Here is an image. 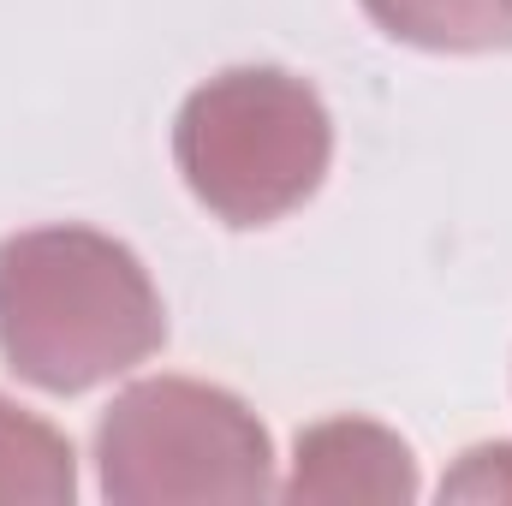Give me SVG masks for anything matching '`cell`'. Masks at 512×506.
Masks as SVG:
<instances>
[{
    "instance_id": "cell-1",
    "label": "cell",
    "mask_w": 512,
    "mask_h": 506,
    "mask_svg": "<svg viewBox=\"0 0 512 506\" xmlns=\"http://www.w3.org/2000/svg\"><path fill=\"white\" fill-rule=\"evenodd\" d=\"M167 346V304L143 256L96 227L0 239V358L42 393H90Z\"/></svg>"
},
{
    "instance_id": "cell-2",
    "label": "cell",
    "mask_w": 512,
    "mask_h": 506,
    "mask_svg": "<svg viewBox=\"0 0 512 506\" xmlns=\"http://www.w3.org/2000/svg\"><path fill=\"white\" fill-rule=\"evenodd\" d=\"M185 191L227 227H274L304 209L334 161V120L310 78L286 66H227L173 120Z\"/></svg>"
},
{
    "instance_id": "cell-3",
    "label": "cell",
    "mask_w": 512,
    "mask_h": 506,
    "mask_svg": "<svg viewBox=\"0 0 512 506\" xmlns=\"http://www.w3.org/2000/svg\"><path fill=\"white\" fill-rule=\"evenodd\" d=\"M102 495L114 506H203V501H268L274 441L251 405L215 381L149 376L96 423Z\"/></svg>"
},
{
    "instance_id": "cell-4",
    "label": "cell",
    "mask_w": 512,
    "mask_h": 506,
    "mask_svg": "<svg viewBox=\"0 0 512 506\" xmlns=\"http://www.w3.org/2000/svg\"><path fill=\"white\" fill-rule=\"evenodd\" d=\"M280 495L298 506H405L417 501V459L387 423L328 417L298 435Z\"/></svg>"
},
{
    "instance_id": "cell-5",
    "label": "cell",
    "mask_w": 512,
    "mask_h": 506,
    "mask_svg": "<svg viewBox=\"0 0 512 506\" xmlns=\"http://www.w3.org/2000/svg\"><path fill=\"white\" fill-rule=\"evenodd\" d=\"M78 453L72 441L0 393V506H72Z\"/></svg>"
},
{
    "instance_id": "cell-6",
    "label": "cell",
    "mask_w": 512,
    "mask_h": 506,
    "mask_svg": "<svg viewBox=\"0 0 512 506\" xmlns=\"http://www.w3.org/2000/svg\"><path fill=\"white\" fill-rule=\"evenodd\" d=\"M393 42L429 54H501L512 48V0H364Z\"/></svg>"
},
{
    "instance_id": "cell-7",
    "label": "cell",
    "mask_w": 512,
    "mask_h": 506,
    "mask_svg": "<svg viewBox=\"0 0 512 506\" xmlns=\"http://www.w3.org/2000/svg\"><path fill=\"white\" fill-rule=\"evenodd\" d=\"M441 501H512V447H471L447 477H441Z\"/></svg>"
}]
</instances>
